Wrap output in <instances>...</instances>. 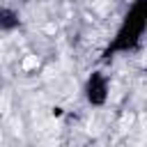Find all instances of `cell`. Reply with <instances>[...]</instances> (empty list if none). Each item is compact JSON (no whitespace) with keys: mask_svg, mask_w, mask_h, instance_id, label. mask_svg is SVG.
I'll list each match as a JSON object with an SVG mask.
<instances>
[{"mask_svg":"<svg viewBox=\"0 0 147 147\" xmlns=\"http://www.w3.org/2000/svg\"><path fill=\"white\" fill-rule=\"evenodd\" d=\"M37 67H39V57H37V55H25L23 62H21V69H23V71H32V69H37Z\"/></svg>","mask_w":147,"mask_h":147,"instance_id":"1","label":"cell"},{"mask_svg":"<svg viewBox=\"0 0 147 147\" xmlns=\"http://www.w3.org/2000/svg\"><path fill=\"white\" fill-rule=\"evenodd\" d=\"M44 32H46V34H55V32H57V25H55V23H46V25H44Z\"/></svg>","mask_w":147,"mask_h":147,"instance_id":"4","label":"cell"},{"mask_svg":"<svg viewBox=\"0 0 147 147\" xmlns=\"http://www.w3.org/2000/svg\"><path fill=\"white\" fill-rule=\"evenodd\" d=\"M9 101H11V99H9V94L5 92V94L0 96V115H7V113H9Z\"/></svg>","mask_w":147,"mask_h":147,"instance_id":"2","label":"cell"},{"mask_svg":"<svg viewBox=\"0 0 147 147\" xmlns=\"http://www.w3.org/2000/svg\"><path fill=\"white\" fill-rule=\"evenodd\" d=\"M131 124H133V113H126V115L122 117L119 126H122V131H126V129H131Z\"/></svg>","mask_w":147,"mask_h":147,"instance_id":"3","label":"cell"}]
</instances>
